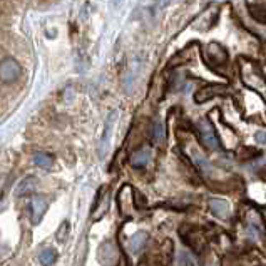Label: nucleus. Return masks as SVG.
Returning a JSON list of instances; mask_svg holds the SVG:
<instances>
[{
  "instance_id": "13",
  "label": "nucleus",
  "mask_w": 266,
  "mask_h": 266,
  "mask_svg": "<svg viewBox=\"0 0 266 266\" xmlns=\"http://www.w3.org/2000/svg\"><path fill=\"white\" fill-rule=\"evenodd\" d=\"M114 119H116V112H112L111 116H109V119L105 121L104 136H102V139H100V147H99V154L100 156L104 154L105 147H107V144H109V134H111V129H112V126H114Z\"/></svg>"
},
{
  "instance_id": "4",
  "label": "nucleus",
  "mask_w": 266,
  "mask_h": 266,
  "mask_svg": "<svg viewBox=\"0 0 266 266\" xmlns=\"http://www.w3.org/2000/svg\"><path fill=\"white\" fill-rule=\"evenodd\" d=\"M226 61H228V52L221 44L211 42L208 47H206V62H208L209 66L216 67V66L225 64Z\"/></svg>"
},
{
  "instance_id": "17",
  "label": "nucleus",
  "mask_w": 266,
  "mask_h": 266,
  "mask_svg": "<svg viewBox=\"0 0 266 266\" xmlns=\"http://www.w3.org/2000/svg\"><path fill=\"white\" fill-rule=\"evenodd\" d=\"M69 230H70L69 221H62L61 226H59V230L56 231V239L59 243H66L67 236H69Z\"/></svg>"
},
{
  "instance_id": "9",
  "label": "nucleus",
  "mask_w": 266,
  "mask_h": 266,
  "mask_svg": "<svg viewBox=\"0 0 266 266\" xmlns=\"http://www.w3.org/2000/svg\"><path fill=\"white\" fill-rule=\"evenodd\" d=\"M116 248H114L112 243H104L102 246L99 248V260L100 263L104 265H114L116 263Z\"/></svg>"
},
{
  "instance_id": "7",
  "label": "nucleus",
  "mask_w": 266,
  "mask_h": 266,
  "mask_svg": "<svg viewBox=\"0 0 266 266\" xmlns=\"http://www.w3.org/2000/svg\"><path fill=\"white\" fill-rule=\"evenodd\" d=\"M147 241H149V236H147L146 231H137L134 236H131L129 239V251L134 253V255H137V253H141L142 250L146 248Z\"/></svg>"
},
{
  "instance_id": "21",
  "label": "nucleus",
  "mask_w": 266,
  "mask_h": 266,
  "mask_svg": "<svg viewBox=\"0 0 266 266\" xmlns=\"http://www.w3.org/2000/svg\"><path fill=\"white\" fill-rule=\"evenodd\" d=\"M258 136H260V137H258V139H260V142H261V144H263V142H265V137H263L265 134H263V133H260Z\"/></svg>"
},
{
  "instance_id": "12",
  "label": "nucleus",
  "mask_w": 266,
  "mask_h": 266,
  "mask_svg": "<svg viewBox=\"0 0 266 266\" xmlns=\"http://www.w3.org/2000/svg\"><path fill=\"white\" fill-rule=\"evenodd\" d=\"M166 137V126L163 121H156L151 128V139H153L154 144H161Z\"/></svg>"
},
{
  "instance_id": "16",
  "label": "nucleus",
  "mask_w": 266,
  "mask_h": 266,
  "mask_svg": "<svg viewBox=\"0 0 266 266\" xmlns=\"http://www.w3.org/2000/svg\"><path fill=\"white\" fill-rule=\"evenodd\" d=\"M57 260V251L52 248H45L44 251H40V263L42 265H54Z\"/></svg>"
},
{
  "instance_id": "3",
  "label": "nucleus",
  "mask_w": 266,
  "mask_h": 266,
  "mask_svg": "<svg viewBox=\"0 0 266 266\" xmlns=\"http://www.w3.org/2000/svg\"><path fill=\"white\" fill-rule=\"evenodd\" d=\"M20 72H22V69H20L19 62H17L15 59L7 57L0 62V81L2 82L5 84L15 82L17 79L20 77Z\"/></svg>"
},
{
  "instance_id": "14",
  "label": "nucleus",
  "mask_w": 266,
  "mask_h": 266,
  "mask_svg": "<svg viewBox=\"0 0 266 266\" xmlns=\"http://www.w3.org/2000/svg\"><path fill=\"white\" fill-rule=\"evenodd\" d=\"M33 163L39 167H42V169H50L54 166V156L47 153H37L33 156Z\"/></svg>"
},
{
  "instance_id": "20",
  "label": "nucleus",
  "mask_w": 266,
  "mask_h": 266,
  "mask_svg": "<svg viewBox=\"0 0 266 266\" xmlns=\"http://www.w3.org/2000/svg\"><path fill=\"white\" fill-rule=\"evenodd\" d=\"M250 10H251V14L255 19H258L260 22H265V7L263 5H260V10H255V8L250 5Z\"/></svg>"
},
{
  "instance_id": "10",
  "label": "nucleus",
  "mask_w": 266,
  "mask_h": 266,
  "mask_svg": "<svg viewBox=\"0 0 266 266\" xmlns=\"http://www.w3.org/2000/svg\"><path fill=\"white\" fill-rule=\"evenodd\" d=\"M37 184H39L37 177H33V176L25 177V179L20 181L19 186H17V189H15V196H25V194L35 191V189H37Z\"/></svg>"
},
{
  "instance_id": "1",
  "label": "nucleus",
  "mask_w": 266,
  "mask_h": 266,
  "mask_svg": "<svg viewBox=\"0 0 266 266\" xmlns=\"http://www.w3.org/2000/svg\"><path fill=\"white\" fill-rule=\"evenodd\" d=\"M198 128H200V137L202 146L208 147V149H219V139L214 126L208 119H201L198 122Z\"/></svg>"
},
{
  "instance_id": "11",
  "label": "nucleus",
  "mask_w": 266,
  "mask_h": 266,
  "mask_svg": "<svg viewBox=\"0 0 266 266\" xmlns=\"http://www.w3.org/2000/svg\"><path fill=\"white\" fill-rule=\"evenodd\" d=\"M209 208L213 211V214H216L218 218H228L230 216V206L226 201L223 200H211Z\"/></svg>"
},
{
  "instance_id": "19",
  "label": "nucleus",
  "mask_w": 266,
  "mask_h": 266,
  "mask_svg": "<svg viewBox=\"0 0 266 266\" xmlns=\"http://www.w3.org/2000/svg\"><path fill=\"white\" fill-rule=\"evenodd\" d=\"M179 263L181 265H198V261L194 260L191 255H188V253H183V255L179 256Z\"/></svg>"
},
{
  "instance_id": "8",
  "label": "nucleus",
  "mask_w": 266,
  "mask_h": 266,
  "mask_svg": "<svg viewBox=\"0 0 266 266\" xmlns=\"http://www.w3.org/2000/svg\"><path fill=\"white\" fill-rule=\"evenodd\" d=\"M151 158H153V153H151L149 147H141V149H137L136 153L131 156V164L134 167H144L151 161Z\"/></svg>"
},
{
  "instance_id": "15",
  "label": "nucleus",
  "mask_w": 266,
  "mask_h": 266,
  "mask_svg": "<svg viewBox=\"0 0 266 266\" xmlns=\"http://www.w3.org/2000/svg\"><path fill=\"white\" fill-rule=\"evenodd\" d=\"M193 159H194V164L198 166V169H200L202 174H209L211 169H213L211 164L208 163V159H206L204 156H201L196 149L193 151Z\"/></svg>"
},
{
  "instance_id": "18",
  "label": "nucleus",
  "mask_w": 266,
  "mask_h": 266,
  "mask_svg": "<svg viewBox=\"0 0 266 266\" xmlns=\"http://www.w3.org/2000/svg\"><path fill=\"white\" fill-rule=\"evenodd\" d=\"M133 198H134V206H136L137 209H144L146 206H147L146 196L141 191H139V189H133Z\"/></svg>"
},
{
  "instance_id": "22",
  "label": "nucleus",
  "mask_w": 266,
  "mask_h": 266,
  "mask_svg": "<svg viewBox=\"0 0 266 266\" xmlns=\"http://www.w3.org/2000/svg\"><path fill=\"white\" fill-rule=\"evenodd\" d=\"M114 2V7H119V3L122 2V0H112Z\"/></svg>"
},
{
  "instance_id": "6",
  "label": "nucleus",
  "mask_w": 266,
  "mask_h": 266,
  "mask_svg": "<svg viewBox=\"0 0 266 266\" xmlns=\"http://www.w3.org/2000/svg\"><path fill=\"white\" fill-rule=\"evenodd\" d=\"M45 211H47V201H45V198H40V196L32 198V201H31V221L33 223V225H37V223L40 221Z\"/></svg>"
},
{
  "instance_id": "5",
  "label": "nucleus",
  "mask_w": 266,
  "mask_h": 266,
  "mask_svg": "<svg viewBox=\"0 0 266 266\" xmlns=\"http://www.w3.org/2000/svg\"><path fill=\"white\" fill-rule=\"evenodd\" d=\"M226 92V87L225 86H219V84H208V86L201 87L200 91L196 92L194 96V100L196 102H206V100L213 99L214 96H223Z\"/></svg>"
},
{
  "instance_id": "2",
  "label": "nucleus",
  "mask_w": 266,
  "mask_h": 266,
  "mask_svg": "<svg viewBox=\"0 0 266 266\" xmlns=\"http://www.w3.org/2000/svg\"><path fill=\"white\" fill-rule=\"evenodd\" d=\"M179 234H181V238H183L184 244H188L193 251H196V253L202 251V248H204V239H202V234L198 228L184 225L181 228Z\"/></svg>"
}]
</instances>
